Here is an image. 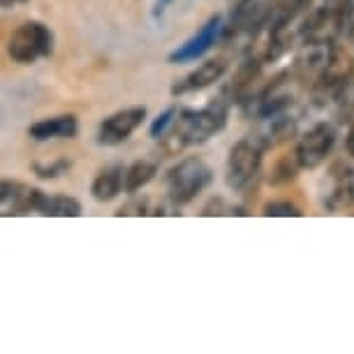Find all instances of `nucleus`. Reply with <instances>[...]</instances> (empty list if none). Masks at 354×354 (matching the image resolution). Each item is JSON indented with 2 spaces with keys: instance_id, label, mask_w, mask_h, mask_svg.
<instances>
[{
  "instance_id": "9b49d317",
  "label": "nucleus",
  "mask_w": 354,
  "mask_h": 354,
  "mask_svg": "<svg viewBox=\"0 0 354 354\" xmlns=\"http://www.w3.org/2000/svg\"><path fill=\"white\" fill-rule=\"evenodd\" d=\"M264 125L257 130L255 135V142L259 149H269V146H276L280 142H287L290 137H294V132H297V121H294L292 116H287V113H276V116H269V118H262Z\"/></svg>"
},
{
  "instance_id": "4468645a",
  "label": "nucleus",
  "mask_w": 354,
  "mask_h": 354,
  "mask_svg": "<svg viewBox=\"0 0 354 354\" xmlns=\"http://www.w3.org/2000/svg\"><path fill=\"white\" fill-rule=\"evenodd\" d=\"M37 213L39 216H49V218H77V216H82V204H79L75 197H68V195L49 197L44 192Z\"/></svg>"
},
{
  "instance_id": "f8f14e48",
  "label": "nucleus",
  "mask_w": 354,
  "mask_h": 354,
  "mask_svg": "<svg viewBox=\"0 0 354 354\" xmlns=\"http://www.w3.org/2000/svg\"><path fill=\"white\" fill-rule=\"evenodd\" d=\"M123 174L125 169L121 165L104 167V169L93 178L91 195L95 197L97 202H111V199H116L123 192Z\"/></svg>"
},
{
  "instance_id": "f257e3e1",
  "label": "nucleus",
  "mask_w": 354,
  "mask_h": 354,
  "mask_svg": "<svg viewBox=\"0 0 354 354\" xmlns=\"http://www.w3.org/2000/svg\"><path fill=\"white\" fill-rule=\"evenodd\" d=\"M227 111H230V100L225 97L213 100L202 109H181L174 118L169 132L162 137L167 153H178L188 146L209 142L225 128Z\"/></svg>"
},
{
  "instance_id": "1a4fd4ad",
  "label": "nucleus",
  "mask_w": 354,
  "mask_h": 354,
  "mask_svg": "<svg viewBox=\"0 0 354 354\" xmlns=\"http://www.w3.org/2000/svg\"><path fill=\"white\" fill-rule=\"evenodd\" d=\"M225 72H227L225 58H213V61H206V63L199 65L197 70H192L190 75H185L178 84H174L171 95H185V93H197V91L209 88V86L218 84L220 79L225 77Z\"/></svg>"
},
{
  "instance_id": "0eeeda50",
  "label": "nucleus",
  "mask_w": 354,
  "mask_h": 354,
  "mask_svg": "<svg viewBox=\"0 0 354 354\" xmlns=\"http://www.w3.org/2000/svg\"><path fill=\"white\" fill-rule=\"evenodd\" d=\"M146 121V106H128L111 116H106L97 128L100 146H121L123 142L135 135Z\"/></svg>"
},
{
  "instance_id": "6e6552de",
  "label": "nucleus",
  "mask_w": 354,
  "mask_h": 354,
  "mask_svg": "<svg viewBox=\"0 0 354 354\" xmlns=\"http://www.w3.org/2000/svg\"><path fill=\"white\" fill-rule=\"evenodd\" d=\"M44 192L12 178H0V216H26L39 209Z\"/></svg>"
},
{
  "instance_id": "dca6fc26",
  "label": "nucleus",
  "mask_w": 354,
  "mask_h": 354,
  "mask_svg": "<svg viewBox=\"0 0 354 354\" xmlns=\"http://www.w3.org/2000/svg\"><path fill=\"white\" fill-rule=\"evenodd\" d=\"M266 218H301L304 211L292 202H269L264 206Z\"/></svg>"
},
{
  "instance_id": "412c9836",
  "label": "nucleus",
  "mask_w": 354,
  "mask_h": 354,
  "mask_svg": "<svg viewBox=\"0 0 354 354\" xmlns=\"http://www.w3.org/2000/svg\"><path fill=\"white\" fill-rule=\"evenodd\" d=\"M169 3H171V0H158V8H160V10H165Z\"/></svg>"
},
{
  "instance_id": "20e7f679",
  "label": "nucleus",
  "mask_w": 354,
  "mask_h": 354,
  "mask_svg": "<svg viewBox=\"0 0 354 354\" xmlns=\"http://www.w3.org/2000/svg\"><path fill=\"white\" fill-rule=\"evenodd\" d=\"M262 149L252 142V139H241L230 149V158H227V185L232 190L241 192L262 171Z\"/></svg>"
},
{
  "instance_id": "f03ea898",
  "label": "nucleus",
  "mask_w": 354,
  "mask_h": 354,
  "mask_svg": "<svg viewBox=\"0 0 354 354\" xmlns=\"http://www.w3.org/2000/svg\"><path fill=\"white\" fill-rule=\"evenodd\" d=\"M213 181L211 167L199 158H185L178 165H174L165 176L167 195L174 206H185L195 199L199 192L209 188Z\"/></svg>"
},
{
  "instance_id": "4be33fe9",
  "label": "nucleus",
  "mask_w": 354,
  "mask_h": 354,
  "mask_svg": "<svg viewBox=\"0 0 354 354\" xmlns=\"http://www.w3.org/2000/svg\"><path fill=\"white\" fill-rule=\"evenodd\" d=\"M232 3H236V5H239V3H243V0H232Z\"/></svg>"
},
{
  "instance_id": "423d86ee",
  "label": "nucleus",
  "mask_w": 354,
  "mask_h": 354,
  "mask_svg": "<svg viewBox=\"0 0 354 354\" xmlns=\"http://www.w3.org/2000/svg\"><path fill=\"white\" fill-rule=\"evenodd\" d=\"M333 144H336V130H333V125L317 123L299 139L294 156H297L301 169H317L329 158Z\"/></svg>"
},
{
  "instance_id": "39448f33",
  "label": "nucleus",
  "mask_w": 354,
  "mask_h": 354,
  "mask_svg": "<svg viewBox=\"0 0 354 354\" xmlns=\"http://www.w3.org/2000/svg\"><path fill=\"white\" fill-rule=\"evenodd\" d=\"M225 32V24H223V17L216 15L211 17L209 21H206L202 28H199L195 35L190 39H185L181 46H176L169 56H167V61L171 65H183V63H195L197 58L206 56L213 46L220 42V37H223Z\"/></svg>"
},
{
  "instance_id": "9d476101",
  "label": "nucleus",
  "mask_w": 354,
  "mask_h": 354,
  "mask_svg": "<svg viewBox=\"0 0 354 354\" xmlns=\"http://www.w3.org/2000/svg\"><path fill=\"white\" fill-rule=\"evenodd\" d=\"M79 132V123L72 113L65 116H51L32 123L28 128V137L35 142H49V139H75Z\"/></svg>"
},
{
  "instance_id": "2eb2a0df",
  "label": "nucleus",
  "mask_w": 354,
  "mask_h": 354,
  "mask_svg": "<svg viewBox=\"0 0 354 354\" xmlns=\"http://www.w3.org/2000/svg\"><path fill=\"white\" fill-rule=\"evenodd\" d=\"M301 169V165H299V160L297 156H287L283 160H278L276 167H273V171H271V178L269 181L273 185H283V183H290L294 181V176H297V171Z\"/></svg>"
},
{
  "instance_id": "6ab92c4d",
  "label": "nucleus",
  "mask_w": 354,
  "mask_h": 354,
  "mask_svg": "<svg viewBox=\"0 0 354 354\" xmlns=\"http://www.w3.org/2000/svg\"><path fill=\"white\" fill-rule=\"evenodd\" d=\"M345 149H347V153L354 158V121H352V125H350V130H347V137H345Z\"/></svg>"
},
{
  "instance_id": "7ed1b4c3",
  "label": "nucleus",
  "mask_w": 354,
  "mask_h": 354,
  "mask_svg": "<svg viewBox=\"0 0 354 354\" xmlns=\"http://www.w3.org/2000/svg\"><path fill=\"white\" fill-rule=\"evenodd\" d=\"M53 32L42 21H26L8 39V56L19 65H32L51 56Z\"/></svg>"
},
{
  "instance_id": "ddd939ff",
  "label": "nucleus",
  "mask_w": 354,
  "mask_h": 354,
  "mask_svg": "<svg viewBox=\"0 0 354 354\" xmlns=\"http://www.w3.org/2000/svg\"><path fill=\"white\" fill-rule=\"evenodd\" d=\"M158 174V165L151 162V160H137L132 162L123 174V192L128 195H137L139 190L146 188Z\"/></svg>"
},
{
  "instance_id": "aec40b11",
  "label": "nucleus",
  "mask_w": 354,
  "mask_h": 354,
  "mask_svg": "<svg viewBox=\"0 0 354 354\" xmlns=\"http://www.w3.org/2000/svg\"><path fill=\"white\" fill-rule=\"evenodd\" d=\"M15 3H21V0H0V8H8V5H15Z\"/></svg>"
},
{
  "instance_id": "a211bd4d",
  "label": "nucleus",
  "mask_w": 354,
  "mask_h": 354,
  "mask_svg": "<svg viewBox=\"0 0 354 354\" xmlns=\"http://www.w3.org/2000/svg\"><path fill=\"white\" fill-rule=\"evenodd\" d=\"M68 169H70L68 160H58V162H51V165H35V171L39 178H56Z\"/></svg>"
},
{
  "instance_id": "f3484780",
  "label": "nucleus",
  "mask_w": 354,
  "mask_h": 354,
  "mask_svg": "<svg viewBox=\"0 0 354 354\" xmlns=\"http://www.w3.org/2000/svg\"><path fill=\"white\" fill-rule=\"evenodd\" d=\"M176 113H178V109H174V106H169L167 111H162L160 116L153 121V125H151V137L153 139H162L167 132H169V128H171V123H174V118H176Z\"/></svg>"
}]
</instances>
